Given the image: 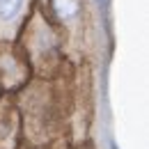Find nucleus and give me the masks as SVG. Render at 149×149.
<instances>
[{"mask_svg": "<svg viewBox=\"0 0 149 149\" xmlns=\"http://www.w3.org/2000/svg\"><path fill=\"white\" fill-rule=\"evenodd\" d=\"M23 7V0H0V19H14Z\"/></svg>", "mask_w": 149, "mask_h": 149, "instance_id": "nucleus-1", "label": "nucleus"}, {"mask_svg": "<svg viewBox=\"0 0 149 149\" xmlns=\"http://www.w3.org/2000/svg\"><path fill=\"white\" fill-rule=\"evenodd\" d=\"M55 9L62 19H69L78 12V2L76 0H55Z\"/></svg>", "mask_w": 149, "mask_h": 149, "instance_id": "nucleus-2", "label": "nucleus"}]
</instances>
